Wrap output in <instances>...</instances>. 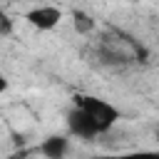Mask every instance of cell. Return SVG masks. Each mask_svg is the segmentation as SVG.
I'll use <instances>...</instances> for the list:
<instances>
[{
    "label": "cell",
    "mask_w": 159,
    "mask_h": 159,
    "mask_svg": "<svg viewBox=\"0 0 159 159\" xmlns=\"http://www.w3.org/2000/svg\"><path fill=\"white\" fill-rule=\"evenodd\" d=\"M75 107L84 109V112L99 124L102 132H109V129L119 122V109H117L112 102L102 99V97H94V94H77V97H75Z\"/></svg>",
    "instance_id": "cell-1"
},
{
    "label": "cell",
    "mask_w": 159,
    "mask_h": 159,
    "mask_svg": "<svg viewBox=\"0 0 159 159\" xmlns=\"http://www.w3.org/2000/svg\"><path fill=\"white\" fill-rule=\"evenodd\" d=\"M67 127H70V134H75V137H80V139H94V137L104 134V132L99 129V124H97L84 109H80V107H72V109L67 112Z\"/></svg>",
    "instance_id": "cell-2"
},
{
    "label": "cell",
    "mask_w": 159,
    "mask_h": 159,
    "mask_svg": "<svg viewBox=\"0 0 159 159\" xmlns=\"http://www.w3.org/2000/svg\"><path fill=\"white\" fill-rule=\"evenodd\" d=\"M25 20H27L32 27H37V30H52V27L60 25L62 10L55 7V5H40V7L27 10V12H25Z\"/></svg>",
    "instance_id": "cell-3"
},
{
    "label": "cell",
    "mask_w": 159,
    "mask_h": 159,
    "mask_svg": "<svg viewBox=\"0 0 159 159\" xmlns=\"http://www.w3.org/2000/svg\"><path fill=\"white\" fill-rule=\"evenodd\" d=\"M67 149H70V139L60 137V134H52L40 144V154L47 157V159H65Z\"/></svg>",
    "instance_id": "cell-4"
},
{
    "label": "cell",
    "mask_w": 159,
    "mask_h": 159,
    "mask_svg": "<svg viewBox=\"0 0 159 159\" xmlns=\"http://www.w3.org/2000/svg\"><path fill=\"white\" fill-rule=\"evenodd\" d=\"M72 25H75V30H77L80 35H87V32L94 30V17L87 15L84 10H75V12H72Z\"/></svg>",
    "instance_id": "cell-5"
},
{
    "label": "cell",
    "mask_w": 159,
    "mask_h": 159,
    "mask_svg": "<svg viewBox=\"0 0 159 159\" xmlns=\"http://www.w3.org/2000/svg\"><path fill=\"white\" fill-rule=\"evenodd\" d=\"M94 159H159L157 152H132V154H112V157H94Z\"/></svg>",
    "instance_id": "cell-6"
},
{
    "label": "cell",
    "mask_w": 159,
    "mask_h": 159,
    "mask_svg": "<svg viewBox=\"0 0 159 159\" xmlns=\"http://www.w3.org/2000/svg\"><path fill=\"white\" fill-rule=\"evenodd\" d=\"M12 30H15L12 17H10L5 10H0V37H10V35H12Z\"/></svg>",
    "instance_id": "cell-7"
},
{
    "label": "cell",
    "mask_w": 159,
    "mask_h": 159,
    "mask_svg": "<svg viewBox=\"0 0 159 159\" xmlns=\"http://www.w3.org/2000/svg\"><path fill=\"white\" fill-rule=\"evenodd\" d=\"M25 157H27V152H25V149H20V152H15L10 159H25Z\"/></svg>",
    "instance_id": "cell-8"
},
{
    "label": "cell",
    "mask_w": 159,
    "mask_h": 159,
    "mask_svg": "<svg viewBox=\"0 0 159 159\" xmlns=\"http://www.w3.org/2000/svg\"><path fill=\"white\" fill-rule=\"evenodd\" d=\"M7 89V80H5V75H0V94Z\"/></svg>",
    "instance_id": "cell-9"
}]
</instances>
